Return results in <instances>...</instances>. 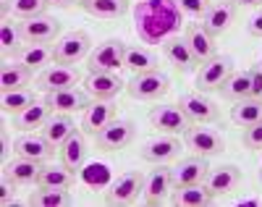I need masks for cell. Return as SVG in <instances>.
Listing matches in <instances>:
<instances>
[{
	"label": "cell",
	"mask_w": 262,
	"mask_h": 207,
	"mask_svg": "<svg viewBox=\"0 0 262 207\" xmlns=\"http://www.w3.org/2000/svg\"><path fill=\"white\" fill-rule=\"evenodd\" d=\"M236 204H238V207H254V204H259V199H252V197H249V199H238Z\"/></svg>",
	"instance_id": "47"
},
{
	"label": "cell",
	"mask_w": 262,
	"mask_h": 207,
	"mask_svg": "<svg viewBox=\"0 0 262 207\" xmlns=\"http://www.w3.org/2000/svg\"><path fill=\"white\" fill-rule=\"evenodd\" d=\"M81 8L102 21H116L121 16H126L128 11V0H84Z\"/></svg>",
	"instance_id": "33"
},
{
	"label": "cell",
	"mask_w": 262,
	"mask_h": 207,
	"mask_svg": "<svg viewBox=\"0 0 262 207\" xmlns=\"http://www.w3.org/2000/svg\"><path fill=\"white\" fill-rule=\"evenodd\" d=\"M163 58L170 66H176L179 71H184V74L196 71V68H200V60L194 58V53H191V48H189V42H186L184 34H170L163 42Z\"/></svg>",
	"instance_id": "18"
},
{
	"label": "cell",
	"mask_w": 262,
	"mask_h": 207,
	"mask_svg": "<svg viewBox=\"0 0 262 207\" xmlns=\"http://www.w3.org/2000/svg\"><path fill=\"white\" fill-rule=\"evenodd\" d=\"M170 92V79L163 71H147V74H134L126 81V95L139 102H155Z\"/></svg>",
	"instance_id": "2"
},
{
	"label": "cell",
	"mask_w": 262,
	"mask_h": 207,
	"mask_svg": "<svg viewBox=\"0 0 262 207\" xmlns=\"http://www.w3.org/2000/svg\"><path fill=\"white\" fill-rule=\"evenodd\" d=\"M231 121L242 129L254 126L257 121H262V100L259 97H244V100H236L231 108Z\"/></svg>",
	"instance_id": "32"
},
{
	"label": "cell",
	"mask_w": 262,
	"mask_h": 207,
	"mask_svg": "<svg viewBox=\"0 0 262 207\" xmlns=\"http://www.w3.org/2000/svg\"><path fill=\"white\" fill-rule=\"evenodd\" d=\"M210 173V163L202 155H191L179 160V165L173 168V189L179 187H191V183H202Z\"/></svg>",
	"instance_id": "21"
},
{
	"label": "cell",
	"mask_w": 262,
	"mask_h": 207,
	"mask_svg": "<svg viewBox=\"0 0 262 207\" xmlns=\"http://www.w3.org/2000/svg\"><path fill=\"white\" fill-rule=\"evenodd\" d=\"M236 16H238V6L236 3H231V0H221V3H215V0H212L200 24L212 37H221V34L231 32V27L236 24Z\"/></svg>",
	"instance_id": "13"
},
{
	"label": "cell",
	"mask_w": 262,
	"mask_h": 207,
	"mask_svg": "<svg viewBox=\"0 0 262 207\" xmlns=\"http://www.w3.org/2000/svg\"><path fill=\"white\" fill-rule=\"evenodd\" d=\"M176 3H179V11H181L184 16L202 21V16L207 13V8H210L212 0H176Z\"/></svg>",
	"instance_id": "40"
},
{
	"label": "cell",
	"mask_w": 262,
	"mask_h": 207,
	"mask_svg": "<svg viewBox=\"0 0 262 207\" xmlns=\"http://www.w3.org/2000/svg\"><path fill=\"white\" fill-rule=\"evenodd\" d=\"M231 3L242 6V8H262V0H231Z\"/></svg>",
	"instance_id": "45"
},
{
	"label": "cell",
	"mask_w": 262,
	"mask_h": 207,
	"mask_svg": "<svg viewBox=\"0 0 262 207\" xmlns=\"http://www.w3.org/2000/svg\"><path fill=\"white\" fill-rule=\"evenodd\" d=\"M184 144L194 155L212 157V155H221L226 150V136L217 129H210L207 123H191L184 131Z\"/></svg>",
	"instance_id": "4"
},
{
	"label": "cell",
	"mask_w": 262,
	"mask_h": 207,
	"mask_svg": "<svg viewBox=\"0 0 262 207\" xmlns=\"http://www.w3.org/2000/svg\"><path fill=\"white\" fill-rule=\"evenodd\" d=\"M13 60L24 63L32 71H42L53 63V45H39V42H24L13 53Z\"/></svg>",
	"instance_id": "26"
},
{
	"label": "cell",
	"mask_w": 262,
	"mask_h": 207,
	"mask_svg": "<svg viewBox=\"0 0 262 207\" xmlns=\"http://www.w3.org/2000/svg\"><path fill=\"white\" fill-rule=\"evenodd\" d=\"M58 157H60V163L66 168H71L74 173L81 171V165L86 163V157H90V144H86V139H84L81 126H76L69 134V139L58 147Z\"/></svg>",
	"instance_id": "19"
},
{
	"label": "cell",
	"mask_w": 262,
	"mask_h": 207,
	"mask_svg": "<svg viewBox=\"0 0 262 207\" xmlns=\"http://www.w3.org/2000/svg\"><path fill=\"white\" fill-rule=\"evenodd\" d=\"M242 142H244V147H247V150H262V121H257L254 126L244 129Z\"/></svg>",
	"instance_id": "42"
},
{
	"label": "cell",
	"mask_w": 262,
	"mask_h": 207,
	"mask_svg": "<svg viewBox=\"0 0 262 207\" xmlns=\"http://www.w3.org/2000/svg\"><path fill=\"white\" fill-rule=\"evenodd\" d=\"M48 3H50L53 8H71L76 0H48Z\"/></svg>",
	"instance_id": "46"
},
{
	"label": "cell",
	"mask_w": 262,
	"mask_h": 207,
	"mask_svg": "<svg viewBox=\"0 0 262 207\" xmlns=\"http://www.w3.org/2000/svg\"><path fill=\"white\" fill-rule=\"evenodd\" d=\"M32 68H27L18 60H6L0 66V92H13V89H24L32 84Z\"/></svg>",
	"instance_id": "29"
},
{
	"label": "cell",
	"mask_w": 262,
	"mask_h": 207,
	"mask_svg": "<svg viewBox=\"0 0 262 207\" xmlns=\"http://www.w3.org/2000/svg\"><path fill=\"white\" fill-rule=\"evenodd\" d=\"M179 108L186 113V118L191 123H215L221 118V108L212 97H207L205 92L200 89H191V92H184L179 97Z\"/></svg>",
	"instance_id": "6"
},
{
	"label": "cell",
	"mask_w": 262,
	"mask_h": 207,
	"mask_svg": "<svg viewBox=\"0 0 262 207\" xmlns=\"http://www.w3.org/2000/svg\"><path fill=\"white\" fill-rule=\"evenodd\" d=\"M134 136H137L134 121H128V118H113L111 123H107L95 136V144L102 152H118V150H126L131 142H134Z\"/></svg>",
	"instance_id": "8"
},
{
	"label": "cell",
	"mask_w": 262,
	"mask_h": 207,
	"mask_svg": "<svg viewBox=\"0 0 262 207\" xmlns=\"http://www.w3.org/2000/svg\"><path fill=\"white\" fill-rule=\"evenodd\" d=\"M158 53L147 48V45H126L123 53V68L134 74H147V71H158Z\"/></svg>",
	"instance_id": "25"
},
{
	"label": "cell",
	"mask_w": 262,
	"mask_h": 207,
	"mask_svg": "<svg viewBox=\"0 0 262 207\" xmlns=\"http://www.w3.org/2000/svg\"><path fill=\"white\" fill-rule=\"evenodd\" d=\"M128 3H142V0H128Z\"/></svg>",
	"instance_id": "48"
},
{
	"label": "cell",
	"mask_w": 262,
	"mask_h": 207,
	"mask_svg": "<svg viewBox=\"0 0 262 207\" xmlns=\"http://www.w3.org/2000/svg\"><path fill=\"white\" fill-rule=\"evenodd\" d=\"M74 129H76V123H74V118H71V113H58V110H53L50 118L42 123L39 134L45 136L50 144L60 147L66 139H69V134H71Z\"/></svg>",
	"instance_id": "28"
},
{
	"label": "cell",
	"mask_w": 262,
	"mask_h": 207,
	"mask_svg": "<svg viewBox=\"0 0 262 207\" xmlns=\"http://www.w3.org/2000/svg\"><path fill=\"white\" fill-rule=\"evenodd\" d=\"M259 63H262V58H259Z\"/></svg>",
	"instance_id": "52"
},
{
	"label": "cell",
	"mask_w": 262,
	"mask_h": 207,
	"mask_svg": "<svg viewBox=\"0 0 262 207\" xmlns=\"http://www.w3.org/2000/svg\"><path fill=\"white\" fill-rule=\"evenodd\" d=\"M16 187H18V183L3 171V176H0V204H16L13 202V197H16Z\"/></svg>",
	"instance_id": "41"
},
{
	"label": "cell",
	"mask_w": 262,
	"mask_h": 207,
	"mask_svg": "<svg viewBox=\"0 0 262 207\" xmlns=\"http://www.w3.org/2000/svg\"><path fill=\"white\" fill-rule=\"evenodd\" d=\"M45 102L58 110V113H76V110H84L90 105L86 100V92L71 87V89H55V92H45Z\"/></svg>",
	"instance_id": "27"
},
{
	"label": "cell",
	"mask_w": 262,
	"mask_h": 207,
	"mask_svg": "<svg viewBox=\"0 0 262 207\" xmlns=\"http://www.w3.org/2000/svg\"><path fill=\"white\" fill-rule=\"evenodd\" d=\"M134 24L144 45H163L170 34H179L184 13L176 0H142L134 11Z\"/></svg>",
	"instance_id": "1"
},
{
	"label": "cell",
	"mask_w": 262,
	"mask_h": 207,
	"mask_svg": "<svg viewBox=\"0 0 262 207\" xmlns=\"http://www.w3.org/2000/svg\"><path fill=\"white\" fill-rule=\"evenodd\" d=\"M184 37H186L194 58L200 63H205L212 55H217V37H212L202 24H186L184 27Z\"/></svg>",
	"instance_id": "23"
},
{
	"label": "cell",
	"mask_w": 262,
	"mask_h": 207,
	"mask_svg": "<svg viewBox=\"0 0 262 207\" xmlns=\"http://www.w3.org/2000/svg\"><path fill=\"white\" fill-rule=\"evenodd\" d=\"M24 45V37H21V29L18 24H13V21L6 16L3 24H0V53H3V58H13V53Z\"/></svg>",
	"instance_id": "38"
},
{
	"label": "cell",
	"mask_w": 262,
	"mask_h": 207,
	"mask_svg": "<svg viewBox=\"0 0 262 207\" xmlns=\"http://www.w3.org/2000/svg\"><path fill=\"white\" fill-rule=\"evenodd\" d=\"M247 34L262 39V8H257V11L247 18Z\"/></svg>",
	"instance_id": "43"
},
{
	"label": "cell",
	"mask_w": 262,
	"mask_h": 207,
	"mask_svg": "<svg viewBox=\"0 0 262 207\" xmlns=\"http://www.w3.org/2000/svg\"><path fill=\"white\" fill-rule=\"evenodd\" d=\"M149 123L160 134H176V136L191 126V121L186 118V113L179 105H155L149 110Z\"/></svg>",
	"instance_id": "16"
},
{
	"label": "cell",
	"mask_w": 262,
	"mask_h": 207,
	"mask_svg": "<svg viewBox=\"0 0 262 207\" xmlns=\"http://www.w3.org/2000/svg\"><path fill=\"white\" fill-rule=\"evenodd\" d=\"M34 102H37V95L29 87L13 89V92H0V110H3L6 116H18L21 110H27Z\"/></svg>",
	"instance_id": "37"
},
{
	"label": "cell",
	"mask_w": 262,
	"mask_h": 207,
	"mask_svg": "<svg viewBox=\"0 0 262 207\" xmlns=\"http://www.w3.org/2000/svg\"><path fill=\"white\" fill-rule=\"evenodd\" d=\"M79 71L74 66H60V63H53L48 68H42L37 74L34 84L39 92H55V89H71L79 84Z\"/></svg>",
	"instance_id": "17"
},
{
	"label": "cell",
	"mask_w": 262,
	"mask_h": 207,
	"mask_svg": "<svg viewBox=\"0 0 262 207\" xmlns=\"http://www.w3.org/2000/svg\"><path fill=\"white\" fill-rule=\"evenodd\" d=\"M90 53H92V37L81 29H74L69 34H60V39L53 45V63L76 66L84 58H90Z\"/></svg>",
	"instance_id": "3"
},
{
	"label": "cell",
	"mask_w": 262,
	"mask_h": 207,
	"mask_svg": "<svg viewBox=\"0 0 262 207\" xmlns=\"http://www.w3.org/2000/svg\"><path fill=\"white\" fill-rule=\"evenodd\" d=\"M215 202V194L202 183H191V187H179L170 192L173 207H210Z\"/></svg>",
	"instance_id": "24"
},
{
	"label": "cell",
	"mask_w": 262,
	"mask_h": 207,
	"mask_svg": "<svg viewBox=\"0 0 262 207\" xmlns=\"http://www.w3.org/2000/svg\"><path fill=\"white\" fill-rule=\"evenodd\" d=\"M181 142H179V136L176 134H160V136H152V139H147L139 150V157L147 160V163L152 165H168L173 163V160H179L181 155Z\"/></svg>",
	"instance_id": "9"
},
{
	"label": "cell",
	"mask_w": 262,
	"mask_h": 207,
	"mask_svg": "<svg viewBox=\"0 0 262 207\" xmlns=\"http://www.w3.org/2000/svg\"><path fill=\"white\" fill-rule=\"evenodd\" d=\"M84 89L92 100H116V95L126 92V81L118 71H95L84 79Z\"/></svg>",
	"instance_id": "14"
},
{
	"label": "cell",
	"mask_w": 262,
	"mask_h": 207,
	"mask_svg": "<svg viewBox=\"0 0 262 207\" xmlns=\"http://www.w3.org/2000/svg\"><path fill=\"white\" fill-rule=\"evenodd\" d=\"M48 6H50L48 0H11V16H16L18 21L45 16Z\"/></svg>",
	"instance_id": "39"
},
{
	"label": "cell",
	"mask_w": 262,
	"mask_h": 207,
	"mask_svg": "<svg viewBox=\"0 0 262 207\" xmlns=\"http://www.w3.org/2000/svg\"><path fill=\"white\" fill-rule=\"evenodd\" d=\"M259 204H262V197H259Z\"/></svg>",
	"instance_id": "51"
},
{
	"label": "cell",
	"mask_w": 262,
	"mask_h": 207,
	"mask_svg": "<svg viewBox=\"0 0 262 207\" xmlns=\"http://www.w3.org/2000/svg\"><path fill=\"white\" fill-rule=\"evenodd\" d=\"M76 183V173L71 168L60 165H42L37 176V187H60V189H71Z\"/></svg>",
	"instance_id": "36"
},
{
	"label": "cell",
	"mask_w": 262,
	"mask_h": 207,
	"mask_svg": "<svg viewBox=\"0 0 262 207\" xmlns=\"http://www.w3.org/2000/svg\"><path fill=\"white\" fill-rule=\"evenodd\" d=\"M55 144H50L42 134H34V131H21V136L13 142V155H21V157H32V160H39V163H48V160L55 155Z\"/></svg>",
	"instance_id": "20"
},
{
	"label": "cell",
	"mask_w": 262,
	"mask_h": 207,
	"mask_svg": "<svg viewBox=\"0 0 262 207\" xmlns=\"http://www.w3.org/2000/svg\"><path fill=\"white\" fill-rule=\"evenodd\" d=\"M32 207H69L74 204V197L69 189L60 187H37V192L29 194Z\"/></svg>",
	"instance_id": "34"
},
{
	"label": "cell",
	"mask_w": 262,
	"mask_h": 207,
	"mask_svg": "<svg viewBox=\"0 0 262 207\" xmlns=\"http://www.w3.org/2000/svg\"><path fill=\"white\" fill-rule=\"evenodd\" d=\"M81 3H84V0H76V6H81Z\"/></svg>",
	"instance_id": "49"
},
{
	"label": "cell",
	"mask_w": 262,
	"mask_h": 207,
	"mask_svg": "<svg viewBox=\"0 0 262 207\" xmlns=\"http://www.w3.org/2000/svg\"><path fill=\"white\" fill-rule=\"evenodd\" d=\"M18 29L24 42H39V45H55L60 39V21L50 16H34L18 21Z\"/></svg>",
	"instance_id": "12"
},
{
	"label": "cell",
	"mask_w": 262,
	"mask_h": 207,
	"mask_svg": "<svg viewBox=\"0 0 262 207\" xmlns=\"http://www.w3.org/2000/svg\"><path fill=\"white\" fill-rule=\"evenodd\" d=\"M231 74H233V58L231 55H212L210 60L200 63V68L194 74V84L200 92H217Z\"/></svg>",
	"instance_id": "5"
},
{
	"label": "cell",
	"mask_w": 262,
	"mask_h": 207,
	"mask_svg": "<svg viewBox=\"0 0 262 207\" xmlns=\"http://www.w3.org/2000/svg\"><path fill=\"white\" fill-rule=\"evenodd\" d=\"M259 181H262V168H259Z\"/></svg>",
	"instance_id": "50"
},
{
	"label": "cell",
	"mask_w": 262,
	"mask_h": 207,
	"mask_svg": "<svg viewBox=\"0 0 262 207\" xmlns=\"http://www.w3.org/2000/svg\"><path fill=\"white\" fill-rule=\"evenodd\" d=\"M238 183H242V168H236L233 163L210 168V173H207V178H205V187H207L215 197H223V194L236 192Z\"/></svg>",
	"instance_id": "22"
},
{
	"label": "cell",
	"mask_w": 262,
	"mask_h": 207,
	"mask_svg": "<svg viewBox=\"0 0 262 207\" xmlns=\"http://www.w3.org/2000/svg\"><path fill=\"white\" fill-rule=\"evenodd\" d=\"M170 192H173V168H168L165 163L163 165H155L144 176V187H142L144 204H149V207L163 204Z\"/></svg>",
	"instance_id": "11"
},
{
	"label": "cell",
	"mask_w": 262,
	"mask_h": 207,
	"mask_svg": "<svg viewBox=\"0 0 262 207\" xmlns=\"http://www.w3.org/2000/svg\"><path fill=\"white\" fill-rule=\"evenodd\" d=\"M3 171L18 183H37V176H39V171H42V163L39 160H32V157H21V155H16L13 160H8V163L3 165Z\"/></svg>",
	"instance_id": "31"
},
{
	"label": "cell",
	"mask_w": 262,
	"mask_h": 207,
	"mask_svg": "<svg viewBox=\"0 0 262 207\" xmlns=\"http://www.w3.org/2000/svg\"><path fill=\"white\" fill-rule=\"evenodd\" d=\"M123 53H126V42L118 37H111V39L95 45V50L86 58V68H90V74L118 71V68H123Z\"/></svg>",
	"instance_id": "7"
},
{
	"label": "cell",
	"mask_w": 262,
	"mask_h": 207,
	"mask_svg": "<svg viewBox=\"0 0 262 207\" xmlns=\"http://www.w3.org/2000/svg\"><path fill=\"white\" fill-rule=\"evenodd\" d=\"M116 113H118V108L113 100H92L81 110V131L90 136H97L113 118H118Z\"/></svg>",
	"instance_id": "15"
},
{
	"label": "cell",
	"mask_w": 262,
	"mask_h": 207,
	"mask_svg": "<svg viewBox=\"0 0 262 207\" xmlns=\"http://www.w3.org/2000/svg\"><path fill=\"white\" fill-rule=\"evenodd\" d=\"M249 76H252V97L262 100V63H254L249 68Z\"/></svg>",
	"instance_id": "44"
},
{
	"label": "cell",
	"mask_w": 262,
	"mask_h": 207,
	"mask_svg": "<svg viewBox=\"0 0 262 207\" xmlns=\"http://www.w3.org/2000/svg\"><path fill=\"white\" fill-rule=\"evenodd\" d=\"M50 113H53V108H50L45 100H37V102L29 105L27 110H21L18 116H13V129H18V131L42 129V123L50 118Z\"/></svg>",
	"instance_id": "30"
},
{
	"label": "cell",
	"mask_w": 262,
	"mask_h": 207,
	"mask_svg": "<svg viewBox=\"0 0 262 207\" xmlns=\"http://www.w3.org/2000/svg\"><path fill=\"white\" fill-rule=\"evenodd\" d=\"M142 187H144V176L139 171H128V173H121L111 187L105 192V204L111 207H123V204H131L137 202V197L142 194Z\"/></svg>",
	"instance_id": "10"
},
{
	"label": "cell",
	"mask_w": 262,
	"mask_h": 207,
	"mask_svg": "<svg viewBox=\"0 0 262 207\" xmlns=\"http://www.w3.org/2000/svg\"><path fill=\"white\" fill-rule=\"evenodd\" d=\"M217 92H221V97L228 100V102L249 97L252 95V76H249V71H236V68H233V74L226 79V84Z\"/></svg>",
	"instance_id": "35"
}]
</instances>
